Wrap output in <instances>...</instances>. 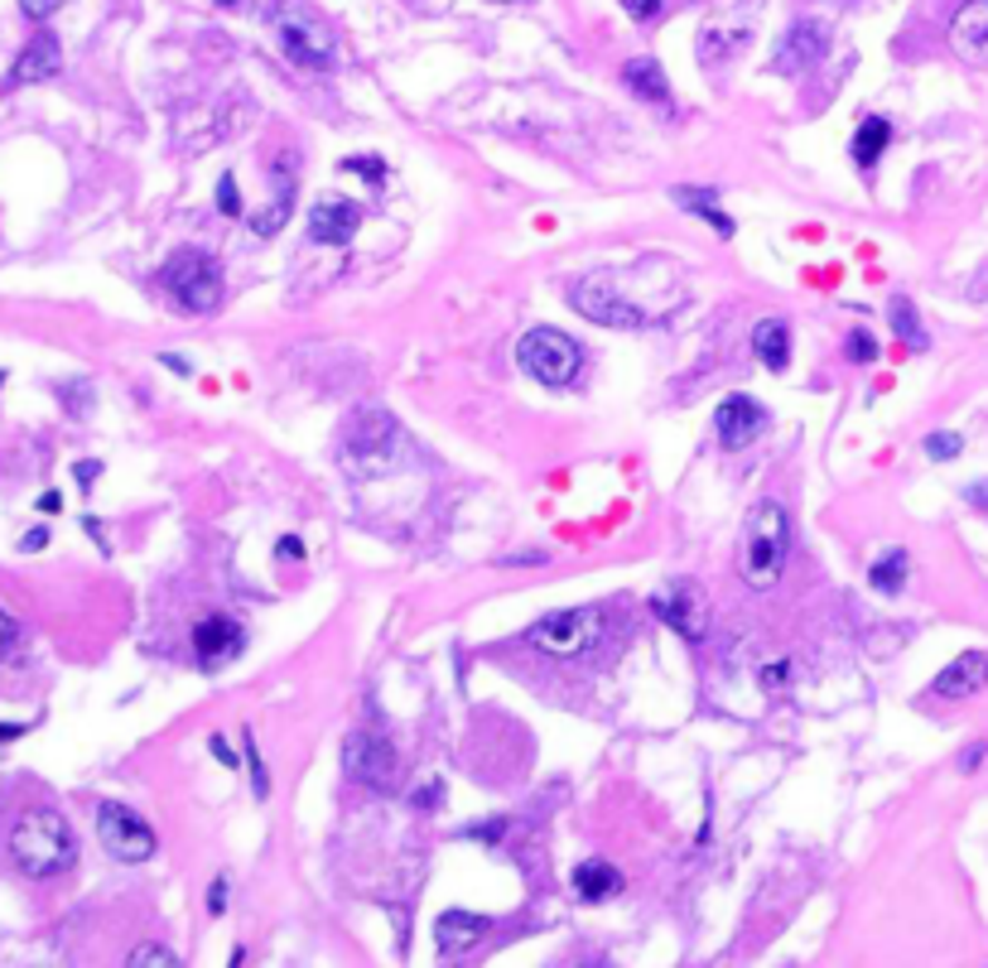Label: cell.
I'll use <instances>...</instances> for the list:
<instances>
[{
    "label": "cell",
    "mask_w": 988,
    "mask_h": 968,
    "mask_svg": "<svg viewBox=\"0 0 988 968\" xmlns=\"http://www.w3.org/2000/svg\"><path fill=\"white\" fill-rule=\"evenodd\" d=\"M217 208H223L227 217H241V194H237V179H231V174L217 184Z\"/></svg>",
    "instance_id": "31"
},
{
    "label": "cell",
    "mask_w": 988,
    "mask_h": 968,
    "mask_svg": "<svg viewBox=\"0 0 988 968\" xmlns=\"http://www.w3.org/2000/svg\"><path fill=\"white\" fill-rule=\"evenodd\" d=\"M10 858L24 877H58L78 858V839L58 810H24L10 833Z\"/></svg>",
    "instance_id": "1"
},
{
    "label": "cell",
    "mask_w": 988,
    "mask_h": 968,
    "mask_svg": "<svg viewBox=\"0 0 988 968\" xmlns=\"http://www.w3.org/2000/svg\"><path fill=\"white\" fill-rule=\"evenodd\" d=\"M97 473H101V467H97V463H78V477H82V482H92Z\"/></svg>",
    "instance_id": "44"
},
{
    "label": "cell",
    "mask_w": 988,
    "mask_h": 968,
    "mask_svg": "<svg viewBox=\"0 0 988 968\" xmlns=\"http://www.w3.org/2000/svg\"><path fill=\"white\" fill-rule=\"evenodd\" d=\"M159 362H165V366H169V372H179V376H188V362H184V357H159Z\"/></svg>",
    "instance_id": "43"
},
{
    "label": "cell",
    "mask_w": 988,
    "mask_h": 968,
    "mask_svg": "<svg viewBox=\"0 0 988 968\" xmlns=\"http://www.w3.org/2000/svg\"><path fill=\"white\" fill-rule=\"evenodd\" d=\"M43 545H49V531H29L24 535V550H43Z\"/></svg>",
    "instance_id": "41"
},
{
    "label": "cell",
    "mask_w": 988,
    "mask_h": 968,
    "mask_svg": "<svg viewBox=\"0 0 988 968\" xmlns=\"http://www.w3.org/2000/svg\"><path fill=\"white\" fill-rule=\"evenodd\" d=\"M868 583H873L878 593H902V583H907V550H888L882 560L868 569Z\"/></svg>",
    "instance_id": "25"
},
{
    "label": "cell",
    "mask_w": 988,
    "mask_h": 968,
    "mask_svg": "<svg viewBox=\"0 0 988 968\" xmlns=\"http://www.w3.org/2000/svg\"><path fill=\"white\" fill-rule=\"evenodd\" d=\"M791 554V516L781 502H758L743 525V579L752 589H772Z\"/></svg>",
    "instance_id": "2"
},
{
    "label": "cell",
    "mask_w": 988,
    "mask_h": 968,
    "mask_svg": "<svg viewBox=\"0 0 988 968\" xmlns=\"http://www.w3.org/2000/svg\"><path fill=\"white\" fill-rule=\"evenodd\" d=\"M516 362H521V372L535 376L541 386L564 391L579 376L584 352H579L574 337L560 333V328H531L526 337H521V347H516Z\"/></svg>",
    "instance_id": "4"
},
{
    "label": "cell",
    "mask_w": 988,
    "mask_h": 968,
    "mask_svg": "<svg viewBox=\"0 0 988 968\" xmlns=\"http://www.w3.org/2000/svg\"><path fill=\"white\" fill-rule=\"evenodd\" d=\"M487 916H473V911H444L439 926H434V945H439V955H468V949H477L487 940Z\"/></svg>",
    "instance_id": "15"
},
{
    "label": "cell",
    "mask_w": 988,
    "mask_h": 968,
    "mask_svg": "<svg viewBox=\"0 0 988 968\" xmlns=\"http://www.w3.org/2000/svg\"><path fill=\"white\" fill-rule=\"evenodd\" d=\"M844 352H849V362H873V357H878V337L868 333V328H853V333L844 337Z\"/></svg>",
    "instance_id": "30"
},
{
    "label": "cell",
    "mask_w": 988,
    "mask_h": 968,
    "mask_svg": "<svg viewBox=\"0 0 988 968\" xmlns=\"http://www.w3.org/2000/svg\"><path fill=\"white\" fill-rule=\"evenodd\" d=\"M24 732V723H0V742H14Z\"/></svg>",
    "instance_id": "42"
},
{
    "label": "cell",
    "mask_w": 988,
    "mask_h": 968,
    "mask_svg": "<svg viewBox=\"0 0 988 968\" xmlns=\"http://www.w3.org/2000/svg\"><path fill=\"white\" fill-rule=\"evenodd\" d=\"M14 641H20V626H14V618H6V612H0V660L14 651Z\"/></svg>",
    "instance_id": "34"
},
{
    "label": "cell",
    "mask_w": 988,
    "mask_h": 968,
    "mask_svg": "<svg viewBox=\"0 0 988 968\" xmlns=\"http://www.w3.org/2000/svg\"><path fill=\"white\" fill-rule=\"evenodd\" d=\"M227 897H231V882H227V877H213V887H208V916H223V911H227Z\"/></svg>",
    "instance_id": "32"
},
{
    "label": "cell",
    "mask_w": 988,
    "mask_h": 968,
    "mask_svg": "<svg viewBox=\"0 0 988 968\" xmlns=\"http://www.w3.org/2000/svg\"><path fill=\"white\" fill-rule=\"evenodd\" d=\"M984 684H988V655L984 651H965V655H955L950 665L936 674L931 694H940V699H969V694H979Z\"/></svg>",
    "instance_id": "13"
},
{
    "label": "cell",
    "mask_w": 988,
    "mask_h": 968,
    "mask_svg": "<svg viewBox=\"0 0 988 968\" xmlns=\"http://www.w3.org/2000/svg\"><path fill=\"white\" fill-rule=\"evenodd\" d=\"M343 169H347V174H362V179H372V184L386 179V169L376 165V159H343Z\"/></svg>",
    "instance_id": "33"
},
{
    "label": "cell",
    "mask_w": 988,
    "mask_h": 968,
    "mask_svg": "<svg viewBox=\"0 0 988 968\" xmlns=\"http://www.w3.org/2000/svg\"><path fill=\"white\" fill-rule=\"evenodd\" d=\"M888 140H892V126L882 121V116H868V121L853 130V165H859V169H873L878 159H882V150H888Z\"/></svg>",
    "instance_id": "22"
},
{
    "label": "cell",
    "mask_w": 988,
    "mask_h": 968,
    "mask_svg": "<svg viewBox=\"0 0 988 968\" xmlns=\"http://www.w3.org/2000/svg\"><path fill=\"white\" fill-rule=\"evenodd\" d=\"M714 424H719V444L738 453V448H748V444H758V438H762L767 409L752 401V395H729V401L719 405Z\"/></svg>",
    "instance_id": "11"
},
{
    "label": "cell",
    "mask_w": 988,
    "mask_h": 968,
    "mask_svg": "<svg viewBox=\"0 0 988 968\" xmlns=\"http://www.w3.org/2000/svg\"><path fill=\"white\" fill-rule=\"evenodd\" d=\"M275 34H280L285 53L304 68H333L338 63V39H333L328 24H318L309 10H295V6L275 10Z\"/></svg>",
    "instance_id": "5"
},
{
    "label": "cell",
    "mask_w": 988,
    "mask_h": 968,
    "mask_svg": "<svg viewBox=\"0 0 988 968\" xmlns=\"http://www.w3.org/2000/svg\"><path fill=\"white\" fill-rule=\"evenodd\" d=\"M656 6H661V0H622V10H628L632 20H651V14H656Z\"/></svg>",
    "instance_id": "35"
},
{
    "label": "cell",
    "mask_w": 988,
    "mask_h": 968,
    "mask_svg": "<svg viewBox=\"0 0 988 968\" xmlns=\"http://www.w3.org/2000/svg\"><path fill=\"white\" fill-rule=\"evenodd\" d=\"M20 10L29 14V20H43V14L58 10V0H20Z\"/></svg>",
    "instance_id": "36"
},
{
    "label": "cell",
    "mask_w": 988,
    "mask_h": 968,
    "mask_svg": "<svg viewBox=\"0 0 988 968\" xmlns=\"http://www.w3.org/2000/svg\"><path fill=\"white\" fill-rule=\"evenodd\" d=\"M241 626L231 622V618H223V612H208L198 626H194V651H198V660L202 665H217V660H227V655H237L241 651Z\"/></svg>",
    "instance_id": "14"
},
{
    "label": "cell",
    "mask_w": 988,
    "mask_h": 968,
    "mask_svg": "<svg viewBox=\"0 0 988 968\" xmlns=\"http://www.w3.org/2000/svg\"><path fill=\"white\" fill-rule=\"evenodd\" d=\"M241 747H246V771H251V796L266 800L270 796V776H266V761H260V747L251 732H241Z\"/></svg>",
    "instance_id": "27"
},
{
    "label": "cell",
    "mask_w": 988,
    "mask_h": 968,
    "mask_svg": "<svg viewBox=\"0 0 988 968\" xmlns=\"http://www.w3.org/2000/svg\"><path fill=\"white\" fill-rule=\"evenodd\" d=\"M950 39H955V49H960L965 58L988 53V0H979V6H965V10H960V20L950 24Z\"/></svg>",
    "instance_id": "20"
},
{
    "label": "cell",
    "mask_w": 988,
    "mask_h": 968,
    "mask_svg": "<svg viewBox=\"0 0 988 968\" xmlns=\"http://www.w3.org/2000/svg\"><path fill=\"white\" fill-rule=\"evenodd\" d=\"M960 448H965L960 434H926V458H936V463L960 458Z\"/></svg>",
    "instance_id": "28"
},
{
    "label": "cell",
    "mask_w": 988,
    "mask_h": 968,
    "mask_svg": "<svg viewBox=\"0 0 988 968\" xmlns=\"http://www.w3.org/2000/svg\"><path fill=\"white\" fill-rule=\"evenodd\" d=\"M275 174H280V194H275V208L270 213H260L256 217V237H270V231H280L285 227V217H289V208H295V179H289V165L280 159V165H275Z\"/></svg>",
    "instance_id": "24"
},
{
    "label": "cell",
    "mask_w": 988,
    "mask_h": 968,
    "mask_svg": "<svg viewBox=\"0 0 988 968\" xmlns=\"http://www.w3.org/2000/svg\"><path fill=\"white\" fill-rule=\"evenodd\" d=\"M97 839L116 862H145L159 843L155 829L145 824L136 810H126V804H101L97 810Z\"/></svg>",
    "instance_id": "8"
},
{
    "label": "cell",
    "mask_w": 988,
    "mask_h": 968,
    "mask_svg": "<svg viewBox=\"0 0 988 968\" xmlns=\"http://www.w3.org/2000/svg\"><path fill=\"white\" fill-rule=\"evenodd\" d=\"M892 328L907 347H926V333H921V323H917V314H911L907 299H892Z\"/></svg>",
    "instance_id": "26"
},
{
    "label": "cell",
    "mask_w": 988,
    "mask_h": 968,
    "mask_svg": "<svg viewBox=\"0 0 988 968\" xmlns=\"http://www.w3.org/2000/svg\"><path fill=\"white\" fill-rule=\"evenodd\" d=\"M357 227H362V208L353 198H324L309 213V237L318 246H347L357 237Z\"/></svg>",
    "instance_id": "12"
},
{
    "label": "cell",
    "mask_w": 988,
    "mask_h": 968,
    "mask_svg": "<svg viewBox=\"0 0 988 968\" xmlns=\"http://www.w3.org/2000/svg\"><path fill=\"white\" fill-rule=\"evenodd\" d=\"M165 289L184 314H213L217 304H223V270H217V260L208 251L184 246L165 266Z\"/></svg>",
    "instance_id": "3"
},
{
    "label": "cell",
    "mask_w": 988,
    "mask_h": 968,
    "mask_svg": "<svg viewBox=\"0 0 988 968\" xmlns=\"http://www.w3.org/2000/svg\"><path fill=\"white\" fill-rule=\"evenodd\" d=\"M468 839H502V819H497V824H477V829H468Z\"/></svg>",
    "instance_id": "39"
},
{
    "label": "cell",
    "mask_w": 988,
    "mask_h": 968,
    "mask_svg": "<svg viewBox=\"0 0 988 968\" xmlns=\"http://www.w3.org/2000/svg\"><path fill=\"white\" fill-rule=\"evenodd\" d=\"M343 771L367 790H396V747L382 732H347L343 738Z\"/></svg>",
    "instance_id": "7"
},
{
    "label": "cell",
    "mask_w": 988,
    "mask_h": 968,
    "mask_svg": "<svg viewBox=\"0 0 988 968\" xmlns=\"http://www.w3.org/2000/svg\"><path fill=\"white\" fill-rule=\"evenodd\" d=\"M752 352H758V362L767 366V372H787L791 362V333L781 318H762L758 328H752Z\"/></svg>",
    "instance_id": "18"
},
{
    "label": "cell",
    "mask_w": 988,
    "mask_h": 968,
    "mask_svg": "<svg viewBox=\"0 0 988 968\" xmlns=\"http://www.w3.org/2000/svg\"><path fill=\"white\" fill-rule=\"evenodd\" d=\"M574 304H579V314L593 318V323H603V328H642V323H646V314L636 309V304L618 299V280L607 270L584 275V280L574 285Z\"/></svg>",
    "instance_id": "9"
},
{
    "label": "cell",
    "mask_w": 988,
    "mask_h": 968,
    "mask_svg": "<svg viewBox=\"0 0 988 968\" xmlns=\"http://www.w3.org/2000/svg\"><path fill=\"white\" fill-rule=\"evenodd\" d=\"M304 554V540L299 535H280V560H299Z\"/></svg>",
    "instance_id": "38"
},
{
    "label": "cell",
    "mask_w": 988,
    "mask_h": 968,
    "mask_svg": "<svg viewBox=\"0 0 988 968\" xmlns=\"http://www.w3.org/2000/svg\"><path fill=\"white\" fill-rule=\"evenodd\" d=\"M824 29L820 20H806V24H796L791 34H787V49H781V58H777V68L781 72H801V68H810L816 58L824 53Z\"/></svg>",
    "instance_id": "16"
},
{
    "label": "cell",
    "mask_w": 988,
    "mask_h": 968,
    "mask_svg": "<svg viewBox=\"0 0 988 968\" xmlns=\"http://www.w3.org/2000/svg\"><path fill=\"white\" fill-rule=\"evenodd\" d=\"M130 964H136V968H169L179 959H174V949H165V945H136V949H130Z\"/></svg>",
    "instance_id": "29"
},
{
    "label": "cell",
    "mask_w": 988,
    "mask_h": 968,
    "mask_svg": "<svg viewBox=\"0 0 988 968\" xmlns=\"http://www.w3.org/2000/svg\"><path fill=\"white\" fill-rule=\"evenodd\" d=\"M208 752H213L217 761H223V767H227V771H231V767H237V752H231V747H227V738H213V742H208Z\"/></svg>",
    "instance_id": "37"
},
{
    "label": "cell",
    "mask_w": 988,
    "mask_h": 968,
    "mask_svg": "<svg viewBox=\"0 0 988 968\" xmlns=\"http://www.w3.org/2000/svg\"><path fill=\"white\" fill-rule=\"evenodd\" d=\"M574 891L584 901H607V897H618V891H622V872L613 868V862H603V858H589V862H579V868H574Z\"/></svg>",
    "instance_id": "19"
},
{
    "label": "cell",
    "mask_w": 988,
    "mask_h": 968,
    "mask_svg": "<svg viewBox=\"0 0 988 968\" xmlns=\"http://www.w3.org/2000/svg\"><path fill=\"white\" fill-rule=\"evenodd\" d=\"M217 6H237V0H217Z\"/></svg>",
    "instance_id": "45"
},
{
    "label": "cell",
    "mask_w": 988,
    "mask_h": 968,
    "mask_svg": "<svg viewBox=\"0 0 988 968\" xmlns=\"http://www.w3.org/2000/svg\"><path fill=\"white\" fill-rule=\"evenodd\" d=\"M58 506H63V496H58V492H43V496H39V511H43V516H53Z\"/></svg>",
    "instance_id": "40"
},
{
    "label": "cell",
    "mask_w": 988,
    "mask_h": 968,
    "mask_svg": "<svg viewBox=\"0 0 988 968\" xmlns=\"http://www.w3.org/2000/svg\"><path fill=\"white\" fill-rule=\"evenodd\" d=\"M58 63H63V53H58V39L53 34H34V43L14 58V68H10V82H43V78H53L58 72Z\"/></svg>",
    "instance_id": "17"
},
{
    "label": "cell",
    "mask_w": 988,
    "mask_h": 968,
    "mask_svg": "<svg viewBox=\"0 0 988 968\" xmlns=\"http://www.w3.org/2000/svg\"><path fill=\"white\" fill-rule=\"evenodd\" d=\"M622 78H628V87L642 101H656V107H671V87H665V72L656 58H632L628 68H622Z\"/></svg>",
    "instance_id": "21"
},
{
    "label": "cell",
    "mask_w": 988,
    "mask_h": 968,
    "mask_svg": "<svg viewBox=\"0 0 988 968\" xmlns=\"http://www.w3.org/2000/svg\"><path fill=\"white\" fill-rule=\"evenodd\" d=\"M526 636H531V645H541L545 655L570 660V655L593 651V641L603 636V618H599L593 608H579V612H550V618L535 622Z\"/></svg>",
    "instance_id": "6"
},
{
    "label": "cell",
    "mask_w": 988,
    "mask_h": 968,
    "mask_svg": "<svg viewBox=\"0 0 988 968\" xmlns=\"http://www.w3.org/2000/svg\"><path fill=\"white\" fill-rule=\"evenodd\" d=\"M675 203H680L685 213L704 217V223L714 227L719 237H733V217H723V213L714 208V188H675Z\"/></svg>",
    "instance_id": "23"
},
{
    "label": "cell",
    "mask_w": 988,
    "mask_h": 968,
    "mask_svg": "<svg viewBox=\"0 0 988 968\" xmlns=\"http://www.w3.org/2000/svg\"><path fill=\"white\" fill-rule=\"evenodd\" d=\"M651 612L665 622V626H675L685 641H704V632H709V608H704V593L694 589V583H671V589H661V593H651Z\"/></svg>",
    "instance_id": "10"
}]
</instances>
